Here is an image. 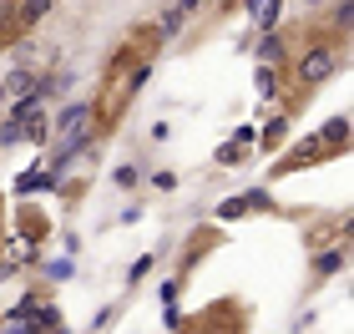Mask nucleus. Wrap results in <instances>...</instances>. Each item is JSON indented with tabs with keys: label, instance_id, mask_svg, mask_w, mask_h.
Instances as JSON below:
<instances>
[{
	"label": "nucleus",
	"instance_id": "6",
	"mask_svg": "<svg viewBox=\"0 0 354 334\" xmlns=\"http://www.w3.org/2000/svg\"><path fill=\"white\" fill-rule=\"evenodd\" d=\"M183 21H187V10H183V6H172L162 21H157V41H172L177 30H183Z\"/></svg>",
	"mask_w": 354,
	"mask_h": 334
},
{
	"label": "nucleus",
	"instance_id": "11",
	"mask_svg": "<svg viewBox=\"0 0 354 334\" xmlns=\"http://www.w3.org/2000/svg\"><path fill=\"white\" fill-rule=\"evenodd\" d=\"M218 163H223V167H238V163H243V142H238V137L223 142V147H218Z\"/></svg>",
	"mask_w": 354,
	"mask_h": 334
},
{
	"label": "nucleus",
	"instance_id": "3",
	"mask_svg": "<svg viewBox=\"0 0 354 334\" xmlns=\"http://www.w3.org/2000/svg\"><path fill=\"white\" fill-rule=\"evenodd\" d=\"M26 329H46V334H56V329H61V309H56V304H36V299H30V309H26Z\"/></svg>",
	"mask_w": 354,
	"mask_h": 334
},
{
	"label": "nucleus",
	"instance_id": "15",
	"mask_svg": "<svg viewBox=\"0 0 354 334\" xmlns=\"http://www.w3.org/2000/svg\"><path fill=\"white\" fill-rule=\"evenodd\" d=\"M177 6H183V10L192 15V10H198V6H203V0H177Z\"/></svg>",
	"mask_w": 354,
	"mask_h": 334
},
{
	"label": "nucleus",
	"instance_id": "12",
	"mask_svg": "<svg viewBox=\"0 0 354 334\" xmlns=\"http://www.w3.org/2000/svg\"><path fill=\"white\" fill-rule=\"evenodd\" d=\"M283 132H288V122H283V117H268V127H263V147H279Z\"/></svg>",
	"mask_w": 354,
	"mask_h": 334
},
{
	"label": "nucleus",
	"instance_id": "13",
	"mask_svg": "<svg viewBox=\"0 0 354 334\" xmlns=\"http://www.w3.org/2000/svg\"><path fill=\"white\" fill-rule=\"evenodd\" d=\"M259 56H263V66H273V61H283V41L263 36V41H259Z\"/></svg>",
	"mask_w": 354,
	"mask_h": 334
},
{
	"label": "nucleus",
	"instance_id": "8",
	"mask_svg": "<svg viewBox=\"0 0 354 334\" xmlns=\"http://www.w3.org/2000/svg\"><path fill=\"white\" fill-rule=\"evenodd\" d=\"M339 268H344V248H329V253H319V259H314V274H319V279H324V274H339Z\"/></svg>",
	"mask_w": 354,
	"mask_h": 334
},
{
	"label": "nucleus",
	"instance_id": "1",
	"mask_svg": "<svg viewBox=\"0 0 354 334\" xmlns=\"http://www.w3.org/2000/svg\"><path fill=\"white\" fill-rule=\"evenodd\" d=\"M334 66H339V51H334V46H309L304 61H299V82L304 86H319V82H329V76H334Z\"/></svg>",
	"mask_w": 354,
	"mask_h": 334
},
{
	"label": "nucleus",
	"instance_id": "4",
	"mask_svg": "<svg viewBox=\"0 0 354 334\" xmlns=\"http://www.w3.org/2000/svg\"><path fill=\"white\" fill-rule=\"evenodd\" d=\"M46 10H51V0H15V26H21V30L36 26Z\"/></svg>",
	"mask_w": 354,
	"mask_h": 334
},
{
	"label": "nucleus",
	"instance_id": "9",
	"mask_svg": "<svg viewBox=\"0 0 354 334\" xmlns=\"http://www.w3.org/2000/svg\"><path fill=\"white\" fill-rule=\"evenodd\" d=\"M36 187H56V178H46V172H21V178H15V193H36Z\"/></svg>",
	"mask_w": 354,
	"mask_h": 334
},
{
	"label": "nucleus",
	"instance_id": "7",
	"mask_svg": "<svg viewBox=\"0 0 354 334\" xmlns=\"http://www.w3.org/2000/svg\"><path fill=\"white\" fill-rule=\"evenodd\" d=\"M324 142H319V137H309V142H304V147L294 152V163H288V167H304V163H324Z\"/></svg>",
	"mask_w": 354,
	"mask_h": 334
},
{
	"label": "nucleus",
	"instance_id": "10",
	"mask_svg": "<svg viewBox=\"0 0 354 334\" xmlns=\"http://www.w3.org/2000/svg\"><path fill=\"white\" fill-rule=\"evenodd\" d=\"M344 137H349V122H344V117H334L324 132H319V142H324V147H344Z\"/></svg>",
	"mask_w": 354,
	"mask_h": 334
},
{
	"label": "nucleus",
	"instance_id": "2",
	"mask_svg": "<svg viewBox=\"0 0 354 334\" xmlns=\"http://www.w3.org/2000/svg\"><path fill=\"white\" fill-rule=\"evenodd\" d=\"M91 117H96L91 102H71V106L61 111V117H56L51 127H56L61 137H91Z\"/></svg>",
	"mask_w": 354,
	"mask_h": 334
},
{
	"label": "nucleus",
	"instance_id": "5",
	"mask_svg": "<svg viewBox=\"0 0 354 334\" xmlns=\"http://www.w3.org/2000/svg\"><path fill=\"white\" fill-rule=\"evenodd\" d=\"M26 91H36L30 71H10V82H0V97H26Z\"/></svg>",
	"mask_w": 354,
	"mask_h": 334
},
{
	"label": "nucleus",
	"instance_id": "14",
	"mask_svg": "<svg viewBox=\"0 0 354 334\" xmlns=\"http://www.w3.org/2000/svg\"><path fill=\"white\" fill-rule=\"evenodd\" d=\"M273 91H279V82H273V66H263V71H259V97L268 102Z\"/></svg>",
	"mask_w": 354,
	"mask_h": 334
}]
</instances>
